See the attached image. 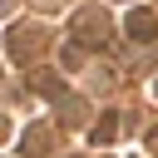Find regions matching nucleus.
<instances>
[{
  "label": "nucleus",
  "instance_id": "1",
  "mask_svg": "<svg viewBox=\"0 0 158 158\" xmlns=\"http://www.w3.org/2000/svg\"><path fill=\"white\" fill-rule=\"evenodd\" d=\"M44 44H49L44 30H25V25L10 30V59H15V64H30L35 54H44Z\"/></svg>",
  "mask_w": 158,
  "mask_h": 158
},
{
  "label": "nucleus",
  "instance_id": "2",
  "mask_svg": "<svg viewBox=\"0 0 158 158\" xmlns=\"http://www.w3.org/2000/svg\"><path fill=\"white\" fill-rule=\"evenodd\" d=\"M74 40H84V44H104V40H109V20H104V10H79V15H74Z\"/></svg>",
  "mask_w": 158,
  "mask_h": 158
},
{
  "label": "nucleus",
  "instance_id": "3",
  "mask_svg": "<svg viewBox=\"0 0 158 158\" xmlns=\"http://www.w3.org/2000/svg\"><path fill=\"white\" fill-rule=\"evenodd\" d=\"M123 35H128V40H153V35H158V15H153L148 5L128 10V15H123Z\"/></svg>",
  "mask_w": 158,
  "mask_h": 158
},
{
  "label": "nucleus",
  "instance_id": "4",
  "mask_svg": "<svg viewBox=\"0 0 158 158\" xmlns=\"http://www.w3.org/2000/svg\"><path fill=\"white\" fill-rule=\"evenodd\" d=\"M118 133H123V114H118V109H109V114H99V123L89 128V143H94V148H104V143H114Z\"/></svg>",
  "mask_w": 158,
  "mask_h": 158
},
{
  "label": "nucleus",
  "instance_id": "5",
  "mask_svg": "<svg viewBox=\"0 0 158 158\" xmlns=\"http://www.w3.org/2000/svg\"><path fill=\"white\" fill-rule=\"evenodd\" d=\"M30 89H40V94H49V99H64V94H69V89H64V79H59L54 69H35Z\"/></svg>",
  "mask_w": 158,
  "mask_h": 158
},
{
  "label": "nucleus",
  "instance_id": "6",
  "mask_svg": "<svg viewBox=\"0 0 158 158\" xmlns=\"http://www.w3.org/2000/svg\"><path fill=\"white\" fill-rule=\"evenodd\" d=\"M54 104H59L64 123H84V118H89V104H84L79 94H64V99H54Z\"/></svg>",
  "mask_w": 158,
  "mask_h": 158
},
{
  "label": "nucleus",
  "instance_id": "7",
  "mask_svg": "<svg viewBox=\"0 0 158 158\" xmlns=\"http://www.w3.org/2000/svg\"><path fill=\"white\" fill-rule=\"evenodd\" d=\"M40 148H49V138L35 128V133H25V153H40Z\"/></svg>",
  "mask_w": 158,
  "mask_h": 158
},
{
  "label": "nucleus",
  "instance_id": "8",
  "mask_svg": "<svg viewBox=\"0 0 158 158\" xmlns=\"http://www.w3.org/2000/svg\"><path fill=\"white\" fill-rule=\"evenodd\" d=\"M64 64H69V69L84 64V44H64Z\"/></svg>",
  "mask_w": 158,
  "mask_h": 158
},
{
  "label": "nucleus",
  "instance_id": "9",
  "mask_svg": "<svg viewBox=\"0 0 158 158\" xmlns=\"http://www.w3.org/2000/svg\"><path fill=\"white\" fill-rule=\"evenodd\" d=\"M148 148H153V153H158V128H153V133H148Z\"/></svg>",
  "mask_w": 158,
  "mask_h": 158
},
{
  "label": "nucleus",
  "instance_id": "10",
  "mask_svg": "<svg viewBox=\"0 0 158 158\" xmlns=\"http://www.w3.org/2000/svg\"><path fill=\"white\" fill-rule=\"evenodd\" d=\"M153 94H158V84H153Z\"/></svg>",
  "mask_w": 158,
  "mask_h": 158
}]
</instances>
